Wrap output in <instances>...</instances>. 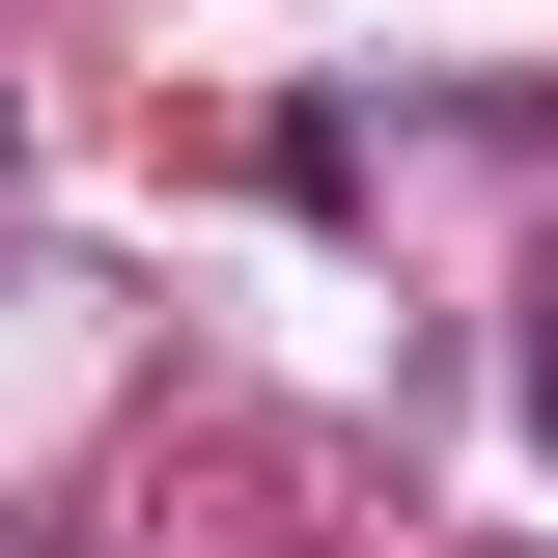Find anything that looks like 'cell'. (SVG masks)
Here are the masks:
<instances>
[{"label":"cell","mask_w":558,"mask_h":558,"mask_svg":"<svg viewBox=\"0 0 558 558\" xmlns=\"http://www.w3.org/2000/svg\"><path fill=\"white\" fill-rule=\"evenodd\" d=\"M531 447H558V336H531Z\"/></svg>","instance_id":"1"}]
</instances>
